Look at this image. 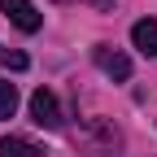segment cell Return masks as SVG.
I'll return each mask as SVG.
<instances>
[{
    "label": "cell",
    "instance_id": "obj_1",
    "mask_svg": "<svg viewBox=\"0 0 157 157\" xmlns=\"http://www.w3.org/2000/svg\"><path fill=\"white\" fill-rule=\"evenodd\" d=\"M83 148H87V157H105L109 148H118V131L105 122V118H92V122L83 127Z\"/></svg>",
    "mask_w": 157,
    "mask_h": 157
},
{
    "label": "cell",
    "instance_id": "obj_2",
    "mask_svg": "<svg viewBox=\"0 0 157 157\" xmlns=\"http://www.w3.org/2000/svg\"><path fill=\"white\" fill-rule=\"evenodd\" d=\"M31 118H35L39 127H48V131L61 127V105H57V96L48 87H35L31 92Z\"/></svg>",
    "mask_w": 157,
    "mask_h": 157
},
{
    "label": "cell",
    "instance_id": "obj_3",
    "mask_svg": "<svg viewBox=\"0 0 157 157\" xmlns=\"http://www.w3.org/2000/svg\"><path fill=\"white\" fill-rule=\"evenodd\" d=\"M0 9H5V17L17 31H26V35H35L39 26H44V17H39V9L31 5V0H0Z\"/></svg>",
    "mask_w": 157,
    "mask_h": 157
},
{
    "label": "cell",
    "instance_id": "obj_4",
    "mask_svg": "<svg viewBox=\"0 0 157 157\" xmlns=\"http://www.w3.org/2000/svg\"><path fill=\"white\" fill-rule=\"evenodd\" d=\"M92 61L101 66L109 78H118V83H122V78H131V57L118 52V48H109V44H96V48H92Z\"/></svg>",
    "mask_w": 157,
    "mask_h": 157
},
{
    "label": "cell",
    "instance_id": "obj_5",
    "mask_svg": "<svg viewBox=\"0 0 157 157\" xmlns=\"http://www.w3.org/2000/svg\"><path fill=\"white\" fill-rule=\"evenodd\" d=\"M131 44L144 57H157V17H140V22L131 26Z\"/></svg>",
    "mask_w": 157,
    "mask_h": 157
},
{
    "label": "cell",
    "instance_id": "obj_6",
    "mask_svg": "<svg viewBox=\"0 0 157 157\" xmlns=\"http://www.w3.org/2000/svg\"><path fill=\"white\" fill-rule=\"evenodd\" d=\"M0 157H48V153L35 140H26V135H5L0 140Z\"/></svg>",
    "mask_w": 157,
    "mask_h": 157
},
{
    "label": "cell",
    "instance_id": "obj_7",
    "mask_svg": "<svg viewBox=\"0 0 157 157\" xmlns=\"http://www.w3.org/2000/svg\"><path fill=\"white\" fill-rule=\"evenodd\" d=\"M13 113H17V87L9 78H0V122H9Z\"/></svg>",
    "mask_w": 157,
    "mask_h": 157
},
{
    "label": "cell",
    "instance_id": "obj_8",
    "mask_svg": "<svg viewBox=\"0 0 157 157\" xmlns=\"http://www.w3.org/2000/svg\"><path fill=\"white\" fill-rule=\"evenodd\" d=\"M0 66H9V70H26V66H31V57H26V52H17V48H5V44H0Z\"/></svg>",
    "mask_w": 157,
    "mask_h": 157
},
{
    "label": "cell",
    "instance_id": "obj_9",
    "mask_svg": "<svg viewBox=\"0 0 157 157\" xmlns=\"http://www.w3.org/2000/svg\"><path fill=\"white\" fill-rule=\"evenodd\" d=\"M87 5H92V9H101V13H109V9H113V0H87Z\"/></svg>",
    "mask_w": 157,
    "mask_h": 157
}]
</instances>
